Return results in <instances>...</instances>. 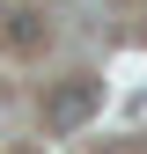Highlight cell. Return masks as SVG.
I'll return each mask as SVG.
<instances>
[{
    "label": "cell",
    "mask_w": 147,
    "mask_h": 154,
    "mask_svg": "<svg viewBox=\"0 0 147 154\" xmlns=\"http://www.w3.org/2000/svg\"><path fill=\"white\" fill-rule=\"evenodd\" d=\"M96 103H103V88H96V81H66L59 95H52V125H59V132L88 125V118H96Z\"/></svg>",
    "instance_id": "1"
}]
</instances>
